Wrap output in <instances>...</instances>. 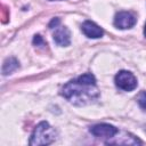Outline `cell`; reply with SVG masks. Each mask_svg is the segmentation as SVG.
<instances>
[{"mask_svg": "<svg viewBox=\"0 0 146 146\" xmlns=\"http://www.w3.org/2000/svg\"><path fill=\"white\" fill-rule=\"evenodd\" d=\"M9 16H10L9 8L6 5H1V9H0V18H1V22L2 23H7L9 21Z\"/></svg>", "mask_w": 146, "mask_h": 146, "instance_id": "obj_10", "label": "cell"}, {"mask_svg": "<svg viewBox=\"0 0 146 146\" xmlns=\"http://www.w3.org/2000/svg\"><path fill=\"white\" fill-rule=\"evenodd\" d=\"M106 144H119V145H137V144H141V140H139L137 137L130 135V133H125L124 137H120V139L117 138V140H110L106 141Z\"/></svg>", "mask_w": 146, "mask_h": 146, "instance_id": "obj_9", "label": "cell"}, {"mask_svg": "<svg viewBox=\"0 0 146 146\" xmlns=\"http://www.w3.org/2000/svg\"><path fill=\"white\" fill-rule=\"evenodd\" d=\"M57 132L56 130L47 122L41 121L33 130L29 144L32 146L38 145H49L56 140Z\"/></svg>", "mask_w": 146, "mask_h": 146, "instance_id": "obj_2", "label": "cell"}, {"mask_svg": "<svg viewBox=\"0 0 146 146\" xmlns=\"http://www.w3.org/2000/svg\"><path fill=\"white\" fill-rule=\"evenodd\" d=\"M89 131L95 137H103V138H113L119 132L117 128H115L112 124H107V123L95 124V125L90 127Z\"/></svg>", "mask_w": 146, "mask_h": 146, "instance_id": "obj_4", "label": "cell"}, {"mask_svg": "<svg viewBox=\"0 0 146 146\" xmlns=\"http://www.w3.org/2000/svg\"><path fill=\"white\" fill-rule=\"evenodd\" d=\"M136 22H137L136 16L129 11H119L114 17V25L121 30L131 29L136 24Z\"/></svg>", "mask_w": 146, "mask_h": 146, "instance_id": "obj_5", "label": "cell"}, {"mask_svg": "<svg viewBox=\"0 0 146 146\" xmlns=\"http://www.w3.org/2000/svg\"><path fill=\"white\" fill-rule=\"evenodd\" d=\"M52 38L55 43L60 47H66L71 43V34L66 26H57L52 34Z\"/></svg>", "mask_w": 146, "mask_h": 146, "instance_id": "obj_7", "label": "cell"}, {"mask_svg": "<svg viewBox=\"0 0 146 146\" xmlns=\"http://www.w3.org/2000/svg\"><path fill=\"white\" fill-rule=\"evenodd\" d=\"M60 94L71 104L76 106L92 104L99 98L96 78L91 73H84L76 79L71 80L63 87Z\"/></svg>", "mask_w": 146, "mask_h": 146, "instance_id": "obj_1", "label": "cell"}, {"mask_svg": "<svg viewBox=\"0 0 146 146\" xmlns=\"http://www.w3.org/2000/svg\"><path fill=\"white\" fill-rule=\"evenodd\" d=\"M18 67H19V62L15 57H9V58H7L3 62V65H2V74L3 75L11 74Z\"/></svg>", "mask_w": 146, "mask_h": 146, "instance_id": "obj_8", "label": "cell"}, {"mask_svg": "<svg viewBox=\"0 0 146 146\" xmlns=\"http://www.w3.org/2000/svg\"><path fill=\"white\" fill-rule=\"evenodd\" d=\"M49 1H55V0H49Z\"/></svg>", "mask_w": 146, "mask_h": 146, "instance_id": "obj_15", "label": "cell"}, {"mask_svg": "<svg viewBox=\"0 0 146 146\" xmlns=\"http://www.w3.org/2000/svg\"><path fill=\"white\" fill-rule=\"evenodd\" d=\"M144 34H145V36H146V24H145V27H144Z\"/></svg>", "mask_w": 146, "mask_h": 146, "instance_id": "obj_14", "label": "cell"}, {"mask_svg": "<svg viewBox=\"0 0 146 146\" xmlns=\"http://www.w3.org/2000/svg\"><path fill=\"white\" fill-rule=\"evenodd\" d=\"M81 31L83 32V34L88 38H92V39H98L102 38L104 34V31L100 26H98L96 23L91 22V21H86L82 23L81 25Z\"/></svg>", "mask_w": 146, "mask_h": 146, "instance_id": "obj_6", "label": "cell"}, {"mask_svg": "<svg viewBox=\"0 0 146 146\" xmlns=\"http://www.w3.org/2000/svg\"><path fill=\"white\" fill-rule=\"evenodd\" d=\"M59 22H60L59 18H57V17H56V18H52L51 22L49 23V29H55V27H57V26L59 25Z\"/></svg>", "mask_w": 146, "mask_h": 146, "instance_id": "obj_13", "label": "cell"}, {"mask_svg": "<svg viewBox=\"0 0 146 146\" xmlns=\"http://www.w3.org/2000/svg\"><path fill=\"white\" fill-rule=\"evenodd\" d=\"M115 84L119 89L124 91H132L137 88V79L129 71H120L115 75Z\"/></svg>", "mask_w": 146, "mask_h": 146, "instance_id": "obj_3", "label": "cell"}, {"mask_svg": "<svg viewBox=\"0 0 146 146\" xmlns=\"http://www.w3.org/2000/svg\"><path fill=\"white\" fill-rule=\"evenodd\" d=\"M33 44L35 47H38V48H40V47H42V48L47 47V42L43 40V38L40 34H35L34 35V38H33Z\"/></svg>", "mask_w": 146, "mask_h": 146, "instance_id": "obj_12", "label": "cell"}, {"mask_svg": "<svg viewBox=\"0 0 146 146\" xmlns=\"http://www.w3.org/2000/svg\"><path fill=\"white\" fill-rule=\"evenodd\" d=\"M137 102H138L139 106L141 107V110L144 112H146V91L145 90H143V91L139 92V95L137 97Z\"/></svg>", "mask_w": 146, "mask_h": 146, "instance_id": "obj_11", "label": "cell"}]
</instances>
